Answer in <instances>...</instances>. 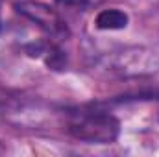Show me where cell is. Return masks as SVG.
I'll list each match as a JSON object with an SVG mask.
<instances>
[{"instance_id": "6", "label": "cell", "mask_w": 159, "mask_h": 157, "mask_svg": "<svg viewBox=\"0 0 159 157\" xmlns=\"http://www.w3.org/2000/svg\"><path fill=\"white\" fill-rule=\"evenodd\" d=\"M59 4L63 6H78V7H85L87 6V0H57Z\"/></svg>"}, {"instance_id": "3", "label": "cell", "mask_w": 159, "mask_h": 157, "mask_svg": "<svg viewBox=\"0 0 159 157\" xmlns=\"http://www.w3.org/2000/svg\"><path fill=\"white\" fill-rule=\"evenodd\" d=\"M13 7L17 13H20L22 17L32 20L35 26H39L46 35H50L54 39L69 37V28H67L65 20L48 4L39 2V0H19L13 4Z\"/></svg>"}, {"instance_id": "2", "label": "cell", "mask_w": 159, "mask_h": 157, "mask_svg": "<svg viewBox=\"0 0 159 157\" xmlns=\"http://www.w3.org/2000/svg\"><path fill=\"white\" fill-rule=\"evenodd\" d=\"M67 133L89 144H111L120 135V122L106 111H81L67 122Z\"/></svg>"}, {"instance_id": "7", "label": "cell", "mask_w": 159, "mask_h": 157, "mask_svg": "<svg viewBox=\"0 0 159 157\" xmlns=\"http://www.w3.org/2000/svg\"><path fill=\"white\" fill-rule=\"evenodd\" d=\"M4 100H6V96H4V91H2V89H0V104H2V102H4Z\"/></svg>"}, {"instance_id": "4", "label": "cell", "mask_w": 159, "mask_h": 157, "mask_svg": "<svg viewBox=\"0 0 159 157\" xmlns=\"http://www.w3.org/2000/svg\"><path fill=\"white\" fill-rule=\"evenodd\" d=\"M129 22V17L126 11L117 9V7H109V9H102L96 19H94V26L98 30H124Z\"/></svg>"}, {"instance_id": "5", "label": "cell", "mask_w": 159, "mask_h": 157, "mask_svg": "<svg viewBox=\"0 0 159 157\" xmlns=\"http://www.w3.org/2000/svg\"><path fill=\"white\" fill-rule=\"evenodd\" d=\"M44 63H46V67H50L52 70H63L65 65H67V57H65V54H63L57 46L50 44V46L46 48V52H44Z\"/></svg>"}, {"instance_id": "1", "label": "cell", "mask_w": 159, "mask_h": 157, "mask_svg": "<svg viewBox=\"0 0 159 157\" xmlns=\"http://www.w3.org/2000/svg\"><path fill=\"white\" fill-rule=\"evenodd\" d=\"M96 70L111 78H137L159 70V54L143 46L107 52L96 61Z\"/></svg>"}]
</instances>
